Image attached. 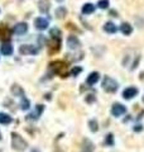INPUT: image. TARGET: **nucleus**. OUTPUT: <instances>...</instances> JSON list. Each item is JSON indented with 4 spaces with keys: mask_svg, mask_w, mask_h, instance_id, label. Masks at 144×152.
I'll return each mask as SVG.
<instances>
[{
    "mask_svg": "<svg viewBox=\"0 0 144 152\" xmlns=\"http://www.w3.org/2000/svg\"><path fill=\"white\" fill-rule=\"evenodd\" d=\"M49 69L61 77H66L68 75V65L65 61H53L49 64Z\"/></svg>",
    "mask_w": 144,
    "mask_h": 152,
    "instance_id": "f257e3e1",
    "label": "nucleus"
},
{
    "mask_svg": "<svg viewBox=\"0 0 144 152\" xmlns=\"http://www.w3.org/2000/svg\"><path fill=\"white\" fill-rule=\"evenodd\" d=\"M12 147L15 151L22 152V151H24L28 147V143H27V141L24 140L20 134H18V133L13 132L12 133Z\"/></svg>",
    "mask_w": 144,
    "mask_h": 152,
    "instance_id": "f03ea898",
    "label": "nucleus"
},
{
    "mask_svg": "<svg viewBox=\"0 0 144 152\" xmlns=\"http://www.w3.org/2000/svg\"><path fill=\"white\" fill-rule=\"evenodd\" d=\"M118 88H119L118 83L115 81L114 79L109 77V76H106V77L103 80V89L105 90V91H108V93H115L118 90Z\"/></svg>",
    "mask_w": 144,
    "mask_h": 152,
    "instance_id": "7ed1b4c3",
    "label": "nucleus"
},
{
    "mask_svg": "<svg viewBox=\"0 0 144 152\" xmlns=\"http://www.w3.org/2000/svg\"><path fill=\"white\" fill-rule=\"evenodd\" d=\"M61 50V42L58 38H52V39L48 42V51H49L51 55H55L57 52H60Z\"/></svg>",
    "mask_w": 144,
    "mask_h": 152,
    "instance_id": "20e7f679",
    "label": "nucleus"
},
{
    "mask_svg": "<svg viewBox=\"0 0 144 152\" xmlns=\"http://www.w3.org/2000/svg\"><path fill=\"white\" fill-rule=\"evenodd\" d=\"M125 112H127V108L120 103H115L113 105V108H111V114L114 117H120V115H123Z\"/></svg>",
    "mask_w": 144,
    "mask_h": 152,
    "instance_id": "39448f33",
    "label": "nucleus"
},
{
    "mask_svg": "<svg viewBox=\"0 0 144 152\" xmlns=\"http://www.w3.org/2000/svg\"><path fill=\"white\" fill-rule=\"evenodd\" d=\"M19 52H20L22 55H36V53H38V50L32 45H23V46H20V48H19Z\"/></svg>",
    "mask_w": 144,
    "mask_h": 152,
    "instance_id": "423d86ee",
    "label": "nucleus"
},
{
    "mask_svg": "<svg viewBox=\"0 0 144 152\" xmlns=\"http://www.w3.org/2000/svg\"><path fill=\"white\" fill-rule=\"evenodd\" d=\"M34 26H36L37 29L44 31V29L48 28V26H49V22H48L46 18H37L34 20Z\"/></svg>",
    "mask_w": 144,
    "mask_h": 152,
    "instance_id": "0eeeda50",
    "label": "nucleus"
},
{
    "mask_svg": "<svg viewBox=\"0 0 144 152\" xmlns=\"http://www.w3.org/2000/svg\"><path fill=\"white\" fill-rule=\"evenodd\" d=\"M80 41L77 39V37H75V36H70V37H67V47L71 50H77L79 47H80Z\"/></svg>",
    "mask_w": 144,
    "mask_h": 152,
    "instance_id": "6e6552de",
    "label": "nucleus"
},
{
    "mask_svg": "<svg viewBox=\"0 0 144 152\" xmlns=\"http://www.w3.org/2000/svg\"><path fill=\"white\" fill-rule=\"evenodd\" d=\"M95 146L90 140L85 138L82 141V146H81V152H94Z\"/></svg>",
    "mask_w": 144,
    "mask_h": 152,
    "instance_id": "1a4fd4ad",
    "label": "nucleus"
},
{
    "mask_svg": "<svg viewBox=\"0 0 144 152\" xmlns=\"http://www.w3.org/2000/svg\"><path fill=\"white\" fill-rule=\"evenodd\" d=\"M137 94H138V89L134 86H130V88H127L123 91V96H124V99H133Z\"/></svg>",
    "mask_w": 144,
    "mask_h": 152,
    "instance_id": "9d476101",
    "label": "nucleus"
},
{
    "mask_svg": "<svg viewBox=\"0 0 144 152\" xmlns=\"http://www.w3.org/2000/svg\"><path fill=\"white\" fill-rule=\"evenodd\" d=\"M27 31H28V24H27V23H23V22L17 23L15 27H14V32H15L17 34H19V36L27 33Z\"/></svg>",
    "mask_w": 144,
    "mask_h": 152,
    "instance_id": "9b49d317",
    "label": "nucleus"
},
{
    "mask_svg": "<svg viewBox=\"0 0 144 152\" xmlns=\"http://www.w3.org/2000/svg\"><path fill=\"white\" fill-rule=\"evenodd\" d=\"M49 8H51V4L48 0H39V3H38V9H39V12L46 14L49 12Z\"/></svg>",
    "mask_w": 144,
    "mask_h": 152,
    "instance_id": "f8f14e48",
    "label": "nucleus"
},
{
    "mask_svg": "<svg viewBox=\"0 0 144 152\" xmlns=\"http://www.w3.org/2000/svg\"><path fill=\"white\" fill-rule=\"evenodd\" d=\"M0 51H1V53L4 56H10L13 53V46H12V43H9V42H4V43L1 45V48H0Z\"/></svg>",
    "mask_w": 144,
    "mask_h": 152,
    "instance_id": "ddd939ff",
    "label": "nucleus"
},
{
    "mask_svg": "<svg viewBox=\"0 0 144 152\" xmlns=\"http://www.w3.org/2000/svg\"><path fill=\"white\" fill-rule=\"evenodd\" d=\"M12 93L13 95H15V96H20V98H24V90L22 89V86H19V85L14 84L12 86Z\"/></svg>",
    "mask_w": 144,
    "mask_h": 152,
    "instance_id": "4468645a",
    "label": "nucleus"
},
{
    "mask_svg": "<svg viewBox=\"0 0 144 152\" xmlns=\"http://www.w3.org/2000/svg\"><path fill=\"white\" fill-rule=\"evenodd\" d=\"M104 31L106 33L113 34V33H115L118 31V28H116V26H115L113 22H108V23H105V24H104Z\"/></svg>",
    "mask_w": 144,
    "mask_h": 152,
    "instance_id": "2eb2a0df",
    "label": "nucleus"
},
{
    "mask_svg": "<svg viewBox=\"0 0 144 152\" xmlns=\"http://www.w3.org/2000/svg\"><path fill=\"white\" fill-rule=\"evenodd\" d=\"M99 79H100V74L99 72H91L87 76V84L89 85H95L96 83L99 81Z\"/></svg>",
    "mask_w": 144,
    "mask_h": 152,
    "instance_id": "dca6fc26",
    "label": "nucleus"
},
{
    "mask_svg": "<svg viewBox=\"0 0 144 152\" xmlns=\"http://www.w3.org/2000/svg\"><path fill=\"white\" fill-rule=\"evenodd\" d=\"M120 31H121L124 36H129V34H132V32H133V27L129 24V23H123V24L120 26Z\"/></svg>",
    "mask_w": 144,
    "mask_h": 152,
    "instance_id": "f3484780",
    "label": "nucleus"
},
{
    "mask_svg": "<svg viewBox=\"0 0 144 152\" xmlns=\"http://www.w3.org/2000/svg\"><path fill=\"white\" fill-rule=\"evenodd\" d=\"M95 12V5L91 3H86L85 5L82 7V13L86 14V15H89V14H92Z\"/></svg>",
    "mask_w": 144,
    "mask_h": 152,
    "instance_id": "a211bd4d",
    "label": "nucleus"
},
{
    "mask_svg": "<svg viewBox=\"0 0 144 152\" xmlns=\"http://www.w3.org/2000/svg\"><path fill=\"white\" fill-rule=\"evenodd\" d=\"M0 123L1 124H9V123H12V117L5 113H0Z\"/></svg>",
    "mask_w": 144,
    "mask_h": 152,
    "instance_id": "6ab92c4d",
    "label": "nucleus"
},
{
    "mask_svg": "<svg viewBox=\"0 0 144 152\" xmlns=\"http://www.w3.org/2000/svg\"><path fill=\"white\" fill-rule=\"evenodd\" d=\"M0 37H1L3 39H9V37H10V31H9L7 27H0Z\"/></svg>",
    "mask_w": 144,
    "mask_h": 152,
    "instance_id": "aec40b11",
    "label": "nucleus"
},
{
    "mask_svg": "<svg viewBox=\"0 0 144 152\" xmlns=\"http://www.w3.org/2000/svg\"><path fill=\"white\" fill-rule=\"evenodd\" d=\"M67 14V10H66V8L63 7H60V8H57L56 9V18H58V19H62L65 15Z\"/></svg>",
    "mask_w": 144,
    "mask_h": 152,
    "instance_id": "412c9836",
    "label": "nucleus"
},
{
    "mask_svg": "<svg viewBox=\"0 0 144 152\" xmlns=\"http://www.w3.org/2000/svg\"><path fill=\"white\" fill-rule=\"evenodd\" d=\"M61 31L58 29V28H52L51 32H49V36L52 38H58V39H61Z\"/></svg>",
    "mask_w": 144,
    "mask_h": 152,
    "instance_id": "4be33fe9",
    "label": "nucleus"
},
{
    "mask_svg": "<svg viewBox=\"0 0 144 152\" xmlns=\"http://www.w3.org/2000/svg\"><path fill=\"white\" fill-rule=\"evenodd\" d=\"M20 107H22V109H23V110H27V109H29V107H31V102L28 100L27 98H22Z\"/></svg>",
    "mask_w": 144,
    "mask_h": 152,
    "instance_id": "5701e85b",
    "label": "nucleus"
},
{
    "mask_svg": "<svg viewBox=\"0 0 144 152\" xmlns=\"http://www.w3.org/2000/svg\"><path fill=\"white\" fill-rule=\"evenodd\" d=\"M89 126H90V129L92 131V132H97L99 131V124H97V122H96L95 119L90 121L89 122Z\"/></svg>",
    "mask_w": 144,
    "mask_h": 152,
    "instance_id": "b1692460",
    "label": "nucleus"
},
{
    "mask_svg": "<svg viewBox=\"0 0 144 152\" xmlns=\"http://www.w3.org/2000/svg\"><path fill=\"white\" fill-rule=\"evenodd\" d=\"M97 7L100 9H106L109 7V0H100L97 3Z\"/></svg>",
    "mask_w": 144,
    "mask_h": 152,
    "instance_id": "393cba45",
    "label": "nucleus"
},
{
    "mask_svg": "<svg viewBox=\"0 0 144 152\" xmlns=\"http://www.w3.org/2000/svg\"><path fill=\"white\" fill-rule=\"evenodd\" d=\"M105 142H106L108 146H114V136L111 134V133H109V134L106 136V140H105Z\"/></svg>",
    "mask_w": 144,
    "mask_h": 152,
    "instance_id": "a878e982",
    "label": "nucleus"
},
{
    "mask_svg": "<svg viewBox=\"0 0 144 152\" xmlns=\"http://www.w3.org/2000/svg\"><path fill=\"white\" fill-rule=\"evenodd\" d=\"M66 27L68 28V29H71V31H73V32H79V33H81V31L77 27H75V24H72V23H68V24H66Z\"/></svg>",
    "mask_w": 144,
    "mask_h": 152,
    "instance_id": "bb28decb",
    "label": "nucleus"
},
{
    "mask_svg": "<svg viewBox=\"0 0 144 152\" xmlns=\"http://www.w3.org/2000/svg\"><path fill=\"white\" fill-rule=\"evenodd\" d=\"M81 71H82V69H81V67H73V69H72V71H71V75L72 76H76L77 74H80Z\"/></svg>",
    "mask_w": 144,
    "mask_h": 152,
    "instance_id": "cd10ccee",
    "label": "nucleus"
},
{
    "mask_svg": "<svg viewBox=\"0 0 144 152\" xmlns=\"http://www.w3.org/2000/svg\"><path fill=\"white\" fill-rule=\"evenodd\" d=\"M94 100H95L94 95H87V98H86V102H87V103H92Z\"/></svg>",
    "mask_w": 144,
    "mask_h": 152,
    "instance_id": "c85d7f7f",
    "label": "nucleus"
},
{
    "mask_svg": "<svg viewBox=\"0 0 144 152\" xmlns=\"http://www.w3.org/2000/svg\"><path fill=\"white\" fill-rule=\"evenodd\" d=\"M142 131H143L142 126H135V127H134V132H142Z\"/></svg>",
    "mask_w": 144,
    "mask_h": 152,
    "instance_id": "c756f323",
    "label": "nucleus"
},
{
    "mask_svg": "<svg viewBox=\"0 0 144 152\" xmlns=\"http://www.w3.org/2000/svg\"><path fill=\"white\" fill-rule=\"evenodd\" d=\"M56 1H58V3H61V1H63V0H56Z\"/></svg>",
    "mask_w": 144,
    "mask_h": 152,
    "instance_id": "7c9ffc66",
    "label": "nucleus"
},
{
    "mask_svg": "<svg viewBox=\"0 0 144 152\" xmlns=\"http://www.w3.org/2000/svg\"><path fill=\"white\" fill-rule=\"evenodd\" d=\"M0 140H1V133H0Z\"/></svg>",
    "mask_w": 144,
    "mask_h": 152,
    "instance_id": "2f4dec72",
    "label": "nucleus"
},
{
    "mask_svg": "<svg viewBox=\"0 0 144 152\" xmlns=\"http://www.w3.org/2000/svg\"><path fill=\"white\" fill-rule=\"evenodd\" d=\"M143 102H144V96H143Z\"/></svg>",
    "mask_w": 144,
    "mask_h": 152,
    "instance_id": "473e14b6",
    "label": "nucleus"
}]
</instances>
